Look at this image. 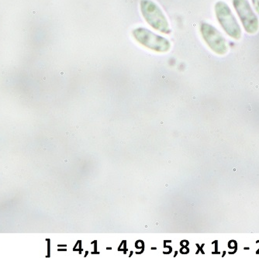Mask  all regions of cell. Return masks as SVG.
Returning <instances> with one entry per match:
<instances>
[{"mask_svg": "<svg viewBox=\"0 0 259 258\" xmlns=\"http://www.w3.org/2000/svg\"><path fill=\"white\" fill-rule=\"evenodd\" d=\"M140 9L145 21L153 29L164 34L171 33L168 20L158 4L152 0H141Z\"/></svg>", "mask_w": 259, "mask_h": 258, "instance_id": "cell-1", "label": "cell"}, {"mask_svg": "<svg viewBox=\"0 0 259 258\" xmlns=\"http://www.w3.org/2000/svg\"><path fill=\"white\" fill-rule=\"evenodd\" d=\"M134 38L142 46L149 50L158 53L168 52L171 48V43L168 39L153 33L144 27H138L132 31Z\"/></svg>", "mask_w": 259, "mask_h": 258, "instance_id": "cell-2", "label": "cell"}, {"mask_svg": "<svg viewBox=\"0 0 259 258\" xmlns=\"http://www.w3.org/2000/svg\"><path fill=\"white\" fill-rule=\"evenodd\" d=\"M215 14L221 27L227 34L231 38L239 40L241 37V27L230 7L225 2L219 1L215 4Z\"/></svg>", "mask_w": 259, "mask_h": 258, "instance_id": "cell-3", "label": "cell"}, {"mask_svg": "<svg viewBox=\"0 0 259 258\" xmlns=\"http://www.w3.org/2000/svg\"><path fill=\"white\" fill-rule=\"evenodd\" d=\"M200 32L203 40L211 50L219 55H225L228 52L226 40L218 29L207 23H202Z\"/></svg>", "mask_w": 259, "mask_h": 258, "instance_id": "cell-4", "label": "cell"}, {"mask_svg": "<svg viewBox=\"0 0 259 258\" xmlns=\"http://www.w3.org/2000/svg\"><path fill=\"white\" fill-rule=\"evenodd\" d=\"M233 5L241 19L245 31L251 34L257 33L259 28V20L248 0H233Z\"/></svg>", "mask_w": 259, "mask_h": 258, "instance_id": "cell-5", "label": "cell"}, {"mask_svg": "<svg viewBox=\"0 0 259 258\" xmlns=\"http://www.w3.org/2000/svg\"><path fill=\"white\" fill-rule=\"evenodd\" d=\"M252 4L256 12L259 14V0H252Z\"/></svg>", "mask_w": 259, "mask_h": 258, "instance_id": "cell-6", "label": "cell"}]
</instances>
